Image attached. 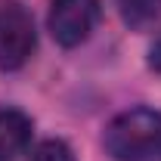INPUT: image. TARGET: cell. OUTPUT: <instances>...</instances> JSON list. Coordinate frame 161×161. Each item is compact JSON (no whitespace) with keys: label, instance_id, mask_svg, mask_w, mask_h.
<instances>
[{"label":"cell","instance_id":"obj_1","mask_svg":"<svg viewBox=\"0 0 161 161\" xmlns=\"http://www.w3.org/2000/svg\"><path fill=\"white\" fill-rule=\"evenodd\" d=\"M102 146L115 161H161V112L127 108L108 121Z\"/></svg>","mask_w":161,"mask_h":161},{"label":"cell","instance_id":"obj_2","mask_svg":"<svg viewBox=\"0 0 161 161\" xmlns=\"http://www.w3.org/2000/svg\"><path fill=\"white\" fill-rule=\"evenodd\" d=\"M99 16H102L99 0H50L47 25H50L53 40L65 50H71L93 34Z\"/></svg>","mask_w":161,"mask_h":161},{"label":"cell","instance_id":"obj_3","mask_svg":"<svg viewBox=\"0 0 161 161\" xmlns=\"http://www.w3.org/2000/svg\"><path fill=\"white\" fill-rule=\"evenodd\" d=\"M34 19L31 13L9 0L0 3V68L3 71H16L34 53Z\"/></svg>","mask_w":161,"mask_h":161},{"label":"cell","instance_id":"obj_4","mask_svg":"<svg viewBox=\"0 0 161 161\" xmlns=\"http://www.w3.org/2000/svg\"><path fill=\"white\" fill-rule=\"evenodd\" d=\"M34 124L19 108H3L0 112V161H16L31 142Z\"/></svg>","mask_w":161,"mask_h":161},{"label":"cell","instance_id":"obj_5","mask_svg":"<svg viewBox=\"0 0 161 161\" xmlns=\"http://www.w3.org/2000/svg\"><path fill=\"white\" fill-rule=\"evenodd\" d=\"M118 6L130 28H149L161 16V0H118Z\"/></svg>","mask_w":161,"mask_h":161},{"label":"cell","instance_id":"obj_6","mask_svg":"<svg viewBox=\"0 0 161 161\" xmlns=\"http://www.w3.org/2000/svg\"><path fill=\"white\" fill-rule=\"evenodd\" d=\"M28 161H78L75 158V152H71V146L62 140H43L31 152V158Z\"/></svg>","mask_w":161,"mask_h":161},{"label":"cell","instance_id":"obj_7","mask_svg":"<svg viewBox=\"0 0 161 161\" xmlns=\"http://www.w3.org/2000/svg\"><path fill=\"white\" fill-rule=\"evenodd\" d=\"M149 65H152V71H158L161 75V37L152 43V50H149Z\"/></svg>","mask_w":161,"mask_h":161}]
</instances>
